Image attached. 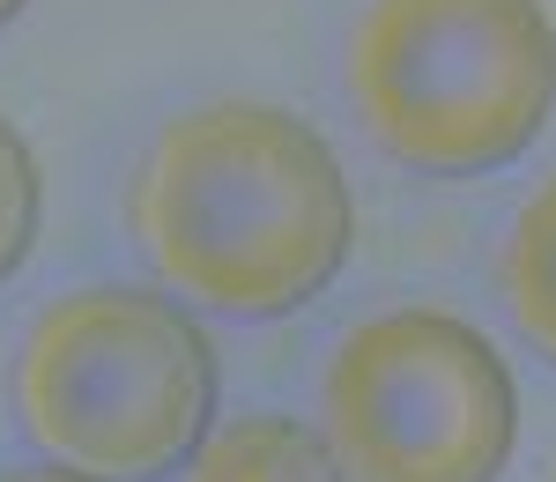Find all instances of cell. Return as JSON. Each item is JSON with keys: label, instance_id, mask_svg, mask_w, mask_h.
<instances>
[{"label": "cell", "instance_id": "cell-1", "mask_svg": "<svg viewBox=\"0 0 556 482\" xmlns=\"http://www.w3.org/2000/svg\"><path fill=\"white\" fill-rule=\"evenodd\" d=\"M127 230L178 305L282 319L349 261L356 201L327 149L282 104L215 97L156 127L127 178Z\"/></svg>", "mask_w": 556, "mask_h": 482}, {"label": "cell", "instance_id": "cell-2", "mask_svg": "<svg viewBox=\"0 0 556 482\" xmlns=\"http://www.w3.org/2000/svg\"><path fill=\"white\" fill-rule=\"evenodd\" d=\"M215 416L208 334L178 297L134 282L67 290L15 350V423L45 460L97 482H156L193 460Z\"/></svg>", "mask_w": 556, "mask_h": 482}, {"label": "cell", "instance_id": "cell-3", "mask_svg": "<svg viewBox=\"0 0 556 482\" xmlns=\"http://www.w3.org/2000/svg\"><path fill=\"white\" fill-rule=\"evenodd\" d=\"M349 104L393 164L482 178L534 149L556 112V30L542 0H364Z\"/></svg>", "mask_w": 556, "mask_h": 482}, {"label": "cell", "instance_id": "cell-4", "mask_svg": "<svg viewBox=\"0 0 556 482\" xmlns=\"http://www.w3.org/2000/svg\"><path fill=\"white\" fill-rule=\"evenodd\" d=\"M319 431L349 482H497L519 439V394L490 334L408 305L334 342Z\"/></svg>", "mask_w": 556, "mask_h": 482}, {"label": "cell", "instance_id": "cell-5", "mask_svg": "<svg viewBox=\"0 0 556 482\" xmlns=\"http://www.w3.org/2000/svg\"><path fill=\"white\" fill-rule=\"evenodd\" d=\"M186 482H349L327 431L298 416H230L193 445Z\"/></svg>", "mask_w": 556, "mask_h": 482}, {"label": "cell", "instance_id": "cell-6", "mask_svg": "<svg viewBox=\"0 0 556 482\" xmlns=\"http://www.w3.org/2000/svg\"><path fill=\"white\" fill-rule=\"evenodd\" d=\"M497 290H505V312L527 334V350L556 364V178L519 201L505 253H497Z\"/></svg>", "mask_w": 556, "mask_h": 482}, {"label": "cell", "instance_id": "cell-7", "mask_svg": "<svg viewBox=\"0 0 556 482\" xmlns=\"http://www.w3.org/2000/svg\"><path fill=\"white\" fill-rule=\"evenodd\" d=\"M30 238H38V156L0 119V282L30 261Z\"/></svg>", "mask_w": 556, "mask_h": 482}, {"label": "cell", "instance_id": "cell-8", "mask_svg": "<svg viewBox=\"0 0 556 482\" xmlns=\"http://www.w3.org/2000/svg\"><path fill=\"white\" fill-rule=\"evenodd\" d=\"M0 482H97V475H83V468H0Z\"/></svg>", "mask_w": 556, "mask_h": 482}, {"label": "cell", "instance_id": "cell-9", "mask_svg": "<svg viewBox=\"0 0 556 482\" xmlns=\"http://www.w3.org/2000/svg\"><path fill=\"white\" fill-rule=\"evenodd\" d=\"M23 8H30V0H0V30H8V23H15Z\"/></svg>", "mask_w": 556, "mask_h": 482}]
</instances>
